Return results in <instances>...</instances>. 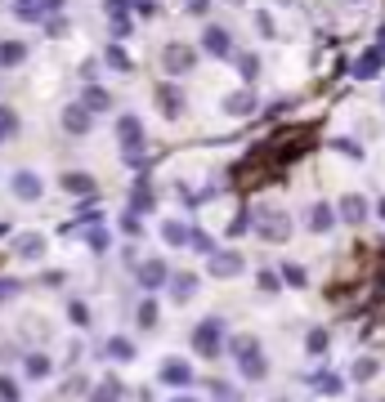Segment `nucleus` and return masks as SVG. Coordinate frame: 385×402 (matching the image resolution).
I'll use <instances>...</instances> for the list:
<instances>
[{
  "label": "nucleus",
  "mask_w": 385,
  "mask_h": 402,
  "mask_svg": "<svg viewBox=\"0 0 385 402\" xmlns=\"http://www.w3.org/2000/svg\"><path fill=\"white\" fill-rule=\"evenodd\" d=\"M162 237L171 241V246H184V241H188V224H179V219H166V224H162Z\"/></svg>",
  "instance_id": "25"
},
{
  "label": "nucleus",
  "mask_w": 385,
  "mask_h": 402,
  "mask_svg": "<svg viewBox=\"0 0 385 402\" xmlns=\"http://www.w3.org/2000/svg\"><path fill=\"white\" fill-rule=\"evenodd\" d=\"M336 215L345 219V224H363V219L372 215L367 197H358V192H350V197H341V206H336Z\"/></svg>",
  "instance_id": "12"
},
{
  "label": "nucleus",
  "mask_w": 385,
  "mask_h": 402,
  "mask_svg": "<svg viewBox=\"0 0 385 402\" xmlns=\"http://www.w3.org/2000/svg\"><path fill=\"white\" fill-rule=\"evenodd\" d=\"M0 402H18V384L9 375H0Z\"/></svg>",
  "instance_id": "39"
},
{
  "label": "nucleus",
  "mask_w": 385,
  "mask_h": 402,
  "mask_svg": "<svg viewBox=\"0 0 385 402\" xmlns=\"http://www.w3.org/2000/svg\"><path fill=\"white\" fill-rule=\"evenodd\" d=\"M175 402H192V398H175Z\"/></svg>",
  "instance_id": "51"
},
{
  "label": "nucleus",
  "mask_w": 385,
  "mask_h": 402,
  "mask_svg": "<svg viewBox=\"0 0 385 402\" xmlns=\"http://www.w3.org/2000/svg\"><path fill=\"white\" fill-rule=\"evenodd\" d=\"M41 22L50 27V36H63V32H67V18H58V14H54V18H41Z\"/></svg>",
  "instance_id": "45"
},
{
  "label": "nucleus",
  "mask_w": 385,
  "mask_h": 402,
  "mask_svg": "<svg viewBox=\"0 0 385 402\" xmlns=\"http://www.w3.org/2000/svg\"><path fill=\"white\" fill-rule=\"evenodd\" d=\"M135 277H139V286H143V290H157V286H166L171 268H166L162 260H143V264H135Z\"/></svg>",
  "instance_id": "10"
},
{
  "label": "nucleus",
  "mask_w": 385,
  "mask_h": 402,
  "mask_svg": "<svg viewBox=\"0 0 385 402\" xmlns=\"http://www.w3.org/2000/svg\"><path fill=\"white\" fill-rule=\"evenodd\" d=\"M14 130H18V116L9 112V107H0V143H5V139H9Z\"/></svg>",
  "instance_id": "35"
},
{
  "label": "nucleus",
  "mask_w": 385,
  "mask_h": 402,
  "mask_svg": "<svg viewBox=\"0 0 385 402\" xmlns=\"http://www.w3.org/2000/svg\"><path fill=\"white\" fill-rule=\"evenodd\" d=\"M63 188L72 192V197H94V175H86V170H67Z\"/></svg>",
  "instance_id": "17"
},
{
  "label": "nucleus",
  "mask_w": 385,
  "mask_h": 402,
  "mask_svg": "<svg viewBox=\"0 0 385 402\" xmlns=\"http://www.w3.org/2000/svg\"><path fill=\"white\" fill-rule=\"evenodd\" d=\"M103 63L112 67V72H130V67H135V63H130V54L122 50V41H117V45H107V50H103Z\"/></svg>",
  "instance_id": "23"
},
{
  "label": "nucleus",
  "mask_w": 385,
  "mask_h": 402,
  "mask_svg": "<svg viewBox=\"0 0 385 402\" xmlns=\"http://www.w3.org/2000/svg\"><path fill=\"white\" fill-rule=\"evenodd\" d=\"M117 139H122V152H126V161L130 166H143L148 161V152H143V126H139V116H122L117 121Z\"/></svg>",
  "instance_id": "2"
},
{
  "label": "nucleus",
  "mask_w": 385,
  "mask_h": 402,
  "mask_svg": "<svg viewBox=\"0 0 385 402\" xmlns=\"http://www.w3.org/2000/svg\"><path fill=\"white\" fill-rule=\"evenodd\" d=\"M166 282H171L175 304H188L192 295H197V277H192V273H175V277H166Z\"/></svg>",
  "instance_id": "18"
},
{
  "label": "nucleus",
  "mask_w": 385,
  "mask_h": 402,
  "mask_svg": "<svg viewBox=\"0 0 385 402\" xmlns=\"http://www.w3.org/2000/svg\"><path fill=\"white\" fill-rule=\"evenodd\" d=\"M184 246H192L197 255H211L215 241H211V233H202V228H188V241H184Z\"/></svg>",
  "instance_id": "28"
},
{
  "label": "nucleus",
  "mask_w": 385,
  "mask_h": 402,
  "mask_svg": "<svg viewBox=\"0 0 385 402\" xmlns=\"http://www.w3.org/2000/svg\"><path fill=\"white\" fill-rule=\"evenodd\" d=\"M377 371H381V367H377V358H358L350 375H354V380H372V375H377Z\"/></svg>",
  "instance_id": "32"
},
{
  "label": "nucleus",
  "mask_w": 385,
  "mask_h": 402,
  "mask_svg": "<svg viewBox=\"0 0 385 402\" xmlns=\"http://www.w3.org/2000/svg\"><path fill=\"white\" fill-rule=\"evenodd\" d=\"M184 9H188L192 18H202V14H207V9H211V0H184Z\"/></svg>",
  "instance_id": "44"
},
{
  "label": "nucleus",
  "mask_w": 385,
  "mask_h": 402,
  "mask_svg": "<svg viewBox=\"0 0 385 402\" xmlns=\"http://www.w3.org/2000/svg\"><path fill=\"white\" fill-rule=\"evenodd\" d=\"M336 148H341L345 156H350V161H358V156H363V148H358L354 139H336Z\"/></svg>",
  "instance_id": "41"
},
{
  "label": "nucleus",
  "mask_w": 385,
  "mask_h": 402,
  "mask_svg": "<svg viewBox=\"0 0 385 402\" xmlns=\"http://www.w3.org/2000/svg\"><path fill=\"white\" fill-rule=\"evenodd\" d=\"M192 67H197V50H192V45L171 41V45L162 50V72H171V76H188Z\"/></svg>",
  "instance_id": "3"
},
{
  "label": "nucleus",
  "mask_w": 385,
  "mask_h": 402,
  "mask_svg": "<svg viewBox=\"0 0 385 402\" xmlns=\"http://www.w3.org/2000/svg\"><path fill=\"white\" fill-rule=\"evenodd\" d=\"M157 322H162V309H157V300H143V304H139V326H143V331H152Z\"/></svg>",
  "instance_id": "26"
},
{
  "label": "nucleus",
  "mask_w": 385,
  "mask_h": 402,
  "mask_svg": "<svg viewBox=\"0 0 385 402\" xmlns=\"http://www.w3.org/2000/svg\"><path fill=\"white\" fill-rule=\"evenodd\" d=\"M309 380H314V384L322 389V394H341V389H345L341 375H309Z\"/></svg>",
  "instance_id": "33"
},
{
  "label": "nucleus",
  "mask_w": 385,
  "mask_h": 402,
  "mask_svg": "<svg viewBox=\"0 0 385 402\" xmlns=\"http://www.w3.org/2000/svg\"><path fill=\"white\" fill-rule=\"evenodd\" d=\"M27 375H32V380H45V375H50V358L32 353V358H27Z\"/></svg>",
  "instance_id": "31"
},
{
  "label": "nucleus",
  "mask_w": 385,
  "mask_h": 402,
  "mask_svg": "<svg viewBox=\"0 0 385 402\" xmlns=\"http://www.w3.org/2000/svg\"><path fill=\"white\" fill-rule=\"evenodd\" d=\"M220 335H224V322L220 318H207L197 331H192V349H197L202 358H215V353H220Z\"/></svg>",
  "instance_id": "6"
},
{
  "label": "nucleus",
  "mask_w": 385,
  "mask_h": 402,
  "mask_svg": "<svg viewBox=\"0 0 385 402\" xmlns=\"http://www.w3.org/2000/svg\"><path fill=\"white\" fill-rule=\"evenodd\" d=\"M86 246H90V250H99V255H103V250H107V233H99V228H90V237H86Z\"/></svg>",
  "instance_id": "40"
},
{
  "label": "nucleus",
  "mask_w": 385,
  "mask_h": 402,
  "mask_svg": "<svg viewBox=\"0 0 385 402\" xmlns=\"http://www.w3.org/2000/svg\"><path fill=\"white\" fill-rule=\"evenodd\" d=\"M256 282H260V290H278V273H269V268H260V277H256Z\"/></svg>",
  "instance_id": "43"
},
{
  "label": "nucleus",
  "mask_w": 385,
  "mask_h": 402,
  "mask_svg": "<svg viewBox=\"0 0 385 402\" xmlns=\"http://www.w3.org/2000/svg\"><path fill=\"white\" fill-rule=\"evenodd\" d=\"M130 206H135V210H130V215H143V210H152V188L143 184V179L135 184V197H130Z\"/></svg>",
  "instance_id": "27"
},
{
  "label": "nucleus",
  "mask_w": 385,
  "mask_h": 402,
  "mask_svg": "<svg viewBox=\"0 0 385 402\" xmlns=\"http://www.w3.org/2000/svg\"><path fill=\"white\" fill-rule=\"evenodd\" d=\"M381 67H385V41H377L372 50L358 54V63H354V76L358 81H372V76H381Z\"/></svg>",
  "instance_id": "8"
},
{
  "label": "nucleus",
  "mask_w": 385,
  "mask_h": 402,
  "mask_svg": "<svg viewBox=\"0 0 385 402\" xmlns=\"http://www.w3.org/2000/svg\"><path fill=\"white\" fill-rule=\"evenodd\" d=\"M130 32H135V27H130V18H126V14H122V18H112V36H117V41H126Z\"/></svg>",
  "instance_id": "42"
},
{
  "label": "nucleus",
  "mask_w": 385,
  "mask_h": 402,
  "mask_svg": "<svg viewBox=\"0 0 385 402\" xmlns=\"http://www.w3.org/2000/svg\"><path fill=\"white\" fill-rule=\"evenodd\" d=\"M305 344H309V353H327V331H322V326H314Z\"/></svg>",
  "instance_id": "36"
},
{
  "label": "nucleus",
  "mask_w": 385,
  "mask_h": 402,
  "mask_svg": "<svg viewBox=\"0 0 385 402\" xmlns=\"http://www.w3.org/2000/svg\"><path fill=\"white\" fill-rule=\"evenodd\" d=\"M256 233H260L264 241H287V237H292V219H287L282 210H269V215H260Z\"/></svg>",
  "instance_id": "7"
},
{
  "label": "nucleus",
  "mask_w": 385,
  "mask_h": 402,
  "mask_svg": "<svg viewBox=\"0 0 385 402\" xmlns=\"http://www.w3.org/2000/svg\"><path fill=\"white\" fill-rule=\"evenodd\" d=\"M332 224H336V210H332L327 201H318L314 210H309V228H314V233H327Z\"/></svg>",
  "instance_id": "22"
},
{
  "label": "nucleus",
  "mask_w": 385,
  "mask_h": 402,
  "mask_svg": "<svg viewBox=\"0 0 385 402\" xmlns=\"http://www.w3.org/2000/svg\"><path fill=\"white\" fill-rule=\"evenodd\" d=\"M130 5H135V0H107V14H112V18H122Z\"/></svg>",
  "instance_id": "48"
},
{
  "label": "nucleus",
  "mask_w": 385,
  "mask_h": 402,
  "mask_svg": "<svg viewBox=\"0 0 385 402\" xmlns=\"http://www.w3.org/2000/svg\"><path fill=\"white\" fill-rule=\"evenodd\" d=\"M67 313H72V322H77V326H90V309H86L81 300H72V304H67Z\"/></svg>",
  "instance_id": "38"
},
{
  "label": "nucleus",
  "mask_w": 385,
  "mask_h": 402,
  "mask_svg": "<svg viewBox=\"0 0 385 402\" xmlns=\"http://www.w3.org/2000/svg\"><path fill=\"white\" fill-rule=\"evenodd\" d=\"M207 389H211V398H215V402H237V389H228L224 380H211Z\"/></svg>",
  "instance_id": "34"
},
{
  "label": "nucleus",
  "mask_w": 385,
  "mask_h": 402,
  "mask_svg": "<svg viewBox=\"0 0 385 402\" xmlns=\"http://www.w3.org/2000/svg\"><path fill=\"white\" fill-rule=\"evenodd\" d=\"M377 215H381V219H385V197H381V201H377Z\"/></svg>",
  "instance_id": "49"
},
{
  "label": "nucleus",
  "mask_w": 385,
  "mask_h": 402,
  "mask_svg": "<svg viewBox=\"0 0 385 402\" xmlns=\"http://www.w3.org/2000/svg\"><path fill=\"white\" fill-rule=\"evenodd\" d=\"M256 90H251V85H247V90H233V94H228V99H224V112L228 116H251V112H256Z\"/></svg>",
  "instance_id": "14"
},
{
  "label": "nucleus",
  "mask_w": 385,
  "mask_h": 402,
  "mask_svg": "<svg viewBox=\"0 0 385 402\" xmlns=\"http://www.w3.org/2000/svg\"><path fill=\"white\" fill-rule=\"evenodd\" d=\"M90 402H122V384H117V380H103L99 389H94Z\"/></svg>",
  "instance_id": "30"
},
{
  "label": "nucleus",
  "mask_w": 385,
  "mask_h": 402,
  "mask_svg": "<svg viewBox=\"0 0 385 402\" xmlns=\"http://www.w3.org/2000/svg\"><path fill=\"white\" fill-rule=\"evenodd\" d=\"M162 380L166 384H192V367H188V362H166V367H162Z\"/></svg>",
  "instance_id": "20"
},
{
  "label": "nucleus",
  "mask_w": 385,
  "mask_h": 402,
  "mask_svg": "<svg viewBox=\"0 0 385 402\" xmlns=\"http://www.w3.org/2000/svg\"><path fill=\"white\" fill-rule=\"evenodd\" d=\"M81 107H86V112H107V107H112V94H107L103 85H86V99H81Z\"/></svg>",
  "instance_id": "19"
},
{
  "label": "nucleus",
  "mask_w": 385,
  "mask_h": 402,
  "mask_svg": "<svg viewBox=\"0 0 385 402\" xmlns=\"http://www.w3.org/2000/svg\"><path fill=\"white\" fill-rule=\"evenodd\" d=\"M341 5H358V0H341Z\"/></svg>",
  "instance_id": "50"
},
{
  "label": "nucleus",
  "mask_w": 385,
  "mask_h": 402,
  "mask_svg": "<svg viewBox=\"0 0 385 402\" xmlns=\"http://www.w3.org/2000/svg\"><path fill=\"white\" fill-rule=\"evenodd\" d=\"M107 358H112V362H130V358H135V344H130L126 335H112V340H107Z\"/></svg>",
  "instance_id": "24"
},
{
  "label": "nucleus",
  "mask_w": 385,
  "mask_h": 402,
  "mask_svg": "<svg viewBox=\"0 0 385 402\" xmlns=\"http://www.w3.org/2000/svg\"><path fill=\"white\" fill-rule=\"evenodd\" d=\"M202 50L215 54V58H233V36H228L224 27H207L202 32Z\"/></svg>",
  "instance_id": "11"
},
{
  "label": "nucleus",
  "mask_w": 385,
  "mask_h": 402,
  "mask_svg": "<svg viewBox=\"0 0 385 402\" xmlns=\"http://www.w3.org/2000/svg\"><path fill=\"white\" fill-rule=\"evenodd\" d=\"M90 126H94V112H86L81 103H67L63 107V130L67 134H90Z\"/></svg>",
  "instance_id": "13"
},
{
  "label": "nucleus",
  "mask_w": 385,
  "mask_h": 402,
  "mask_svg": "<svg viewBox=\"0 0 385 402\" xmlns=\"http://www.w3.org/2000/svg\"><path fill=\"white\" fill-rule=\"evenodd\" d=\"M9 192H14V197L18 201H36V197H41V175H36V170H18V175L14 179H9Z\"/></svg>",
  "instance_id": "9"
},
{
  "label": "nucleus",
  "mask_w": 385,
  "mask_h": 402,
  "mask_svg": "<svg viewBox=\"0 0 385 402\" xmlns=\"http://www.w3.org/2000/svg\"><path fill=\"white\" fill-rule=\"evenodd\" d=\"M237 273H242V255L211 250V277H237Z\"/></svg>",
  "instance_id": "15"
},
{
  "label": "nucleus",
  "mask_w": 385,
  "mask_h": 402,
  "mask_svg": "<svg viewBox=\"0 0 385 402\" xmlns=\"http://www.w3.org/2000/svg\"><path fill=\"white\" fill-rule=\"evenodd\" d=\"M14 255H18V260H41V255H45V237L41 233H18L14 237Z\"/></svg>",
  "instance_id": "16"
},
{
  "label": "nucleus",
  "mask_w": 385,
  "mask_h": 402,
  "mask_svg": "<svg viewBox=\"0 0 385 402\" xmlns=\"http://www.w3.org/2000/svg\"><path fill=\"white\" fill-rule=\"evenodd\" d=\"M67 0H9V9H14V18H22V22H41V18H50V14H58Z\"/></svg>",
  "instance_id": "4"
},
{
  "label": "nucleus",
  "mask_w": 385,
  "mask_h": 402,
  "mask_svg": "<svg viewBox=\"0 0 385 402\" xmlns=\"http://www.w3.org/2000/svg\"><path fill=\"white\" fill-rule=\"evenodd\" d=\"M228 353H237V371H242L247 380H264V375H269V362H264V353L251 335H233L228 340Z\"/></svg>",
  "instance_id": "1"
},
{
  "label": "nucleus",
  "mask_w": 385,
  "mask_h": 402,
  "mask_svg": "<svg viewBox=\"0 0 385 402\" xmlns=\"http://www.w3.org/2000/svg\"><path fill=\"white\" fill-rule=\"evenodd\" d=\"M228 5H242V0H228Z\"/></svg>",
  "instance_id": "52"
},
{
  "label": "nucleus",
  "mask_w": 385,
  "mask_h": 402,
  "mask_svg": "<svg viewBox=\"0 0 385 402\" xmlns=\"http://www.w3.org/2000/svg\"><path fill=\"white\" fill-rule=\"evenodd\" d=\"M247 228H251V219H247V215H237V219H233V224H228V237H242V233H247Z\"/></svg>",
  "instance_id": "46"
},
{
  "label": "nucleus",
  "mask_w": 385,
  "mask_h": 402,
  "mask_svg": "<svg viewBox=\"0 0 385 402\" xmlns=\"http://www.w3.org/2000/svg\"><path fill=\"white\" fill-rule=\"evenodd\" d=\"M282 282H292V286H305L309 277H305V268H300V264H287V268H282Z\"/></svg>",
  "instance_id": "37"
},
{
  "label": "nucleus",
  "mask_w": 385,
  "mask_h": 402,
  "mask_svg": "<svg viewBox=\"0 0 385 402\" xmlns=\"http://www.w3.org/2000/svg\"><path fill=\"white\" fill-rule=\"evenodd\" d=\"M152 99H157L166 121H179V112H184V90H179L175 81H157L152 85Z\"/></svg>",
  "instance_id": "5"
},
{
  "label": "nucleus",
  "mask_w": 385,
  "mask_h": 402,
  "mask_svg": "<svg viewBox=\"0 0 385 402\" xmlns=\"http://www.w3.org/2000/svg\"><path fill=\"white\" fill-rule=\"evenodd\" d=\"M22 58H27V45H22V41H5V45H0V67H18L22 63Z\"/></svg>",
  "instance_id": "21"
},
{
  "label": "nucleus",
  "mask_w": 385,
  "mask_h": 402,
  "mask_svg": "<svg viewBox=\"0 0 385 402\" xmlns=\"http://www.w3.org/2000/svg\"><path fill=\"white\" fill-rule=\"evenodd\" d=\"M237 72H242V81L251 85V81L260 76V58L256 54H237Z\"/></svg>",
  "instance_id": "29"
},
{
  "label": "nucleus",
  "mask_w": 385,
  "mask_h": 402,
  "mask_svg": "<svg viewBox=\"0 0 385 402\" xmlns=\"http://www.w3.org/2000/svg\"><path fill=\"white\" fill-rule=\"evenodd\" d=\"M256 32H260V36H273V18L264 14V9H260V14H256Z\"/></svg>",
  "instance_id": "47"
}]
</instances>
